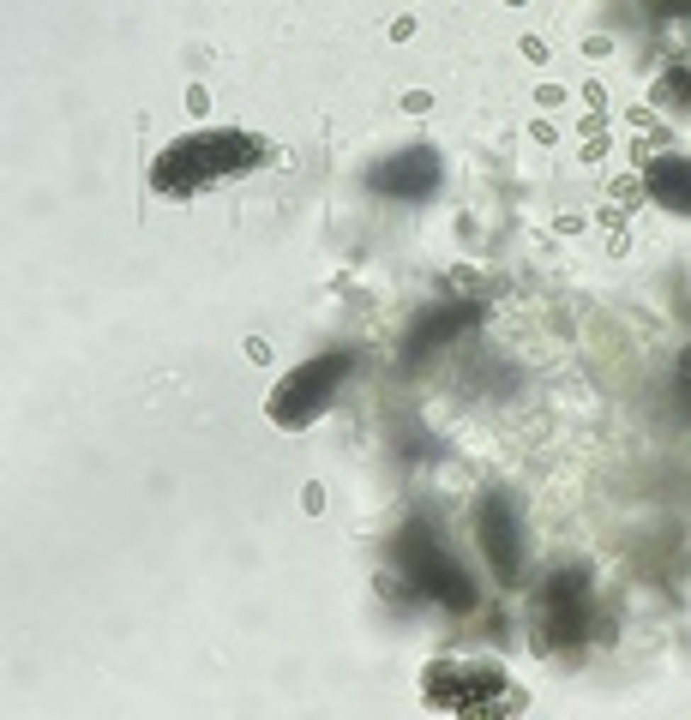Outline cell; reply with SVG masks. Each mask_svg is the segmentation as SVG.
<instances>
[{
  "mask_svg": "<svg viewBox=\"0 0 691 720\" xmlns=\"http://www.w3.org/2000/svg\"><path fill=\"white\" fill-rule=\"evenodd\" d=\"M276 162V144L265 132H241V126H210V132H181L157 150L150 162V193L157 198H193L210 181H241V174Z\"/></svg>",
  "mask_w": 691,
  "mask_h": 720,
  "instance_id": "cell-1",
  "label": "cell"
},
{
  "mask_svg": "<svg viewBox=\"0 0 691 720\" xmlns=\"http://www.w3.org/2000/svg\"><path fill=\"white\" fill-rule=\"evenodd\" d=\"M343 372H349V355H325V360H313V366H295V372L271 390V421H276V426H307V421H319Z\"/></svg>",
  "mask_w": 691,
  "mask_h": 720,
  "instance_id": "cell-2",
  "label": "cell"
},
{
  "mask_svg": "<svg viewBox=\"0 0 691 720\" xmlns=\"http://www.w3.org/2000/svg\"><path fill=\"white\" fill-rule=\"evenodd\" d=\"M186 108H193V115H205V108H210V91H205V84H193V91H186Z\"/></svg>",
  "mask_w": 691,
  "mask_h": 720,
  "instance_id": "cell-3",
  "label": "cell"
},
{
  "mask_svg": "<svg viewBox=\"0 0 691 720\" xmlns=\"http://www.w3.org/2000/svg\"><path fill=\"white\" fill-rule=\"evenodd\" d=\"M517 48H523V60H547V42H541V36H523Z\"/></svg>",
  "mask_w": 691,
  "mask_h": 720,
  "instance_id": "cell-4",
  "label": "cell"
},
{
  "mask_svg": "<svg viewBox=\"0 0 691 720\" xmlns=\"http://www.w3.org/2000/svg\"><path fill=\"white\" fill-rule=\"evenodd\" d=\"M403 108H409V115H427V108H433V96H427V91H409Z\"/></svg>",
  "mask_w": 691,
  "mask_h": 720,
  "instance_id": "cell-5",
  "label": "cell"
},
{
  "mask_svg": "<svg viewBox=\"0 0 691 720\" xmlns=\"http://www.w3.org/2000/svg\"><path fill=\"white\" fill-rule=\"evenodd\" d=\"M535 103L553 108V103H565V91H559V84H541V91H535Z\"/></svg>",
  "mask_w": 691,
  "mask_h": 720,
  "instance_id": "cell-6",
  "label": "cell"
}]
</instances>
